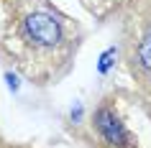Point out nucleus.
<instances>
[{
  "instance_id": "nucleus-1",
  "label": "nucleus",
  "mask_w": 151,
  "mask_h": 148,
  "mask_svg": "<svg viewBox=\"0 0 151 148\" xmlns=\"http://www.w3.org/2000/svg\"><path fill=\"white\" fill-rule=\"evenodd\" d=\"M23 39L33 49H56L64 41V31H62V23L51 13L33 10L23 21Z\"/></svg>"
},
{
  "instance_id": "nucleus-3",
  "label": "nucleus",
  "mask_w": 151,
  "mask_h": 148,
  "mask_svg": "<svg viewBox=\"0 0 151 148\" xmlns=\"http://www.w3.org/2000/svg\"><path fill=\"white\" fill-rule=\"evenodd\" d=\"M131 71L143 87H151V23L141 31L131 49Z\"/></svg>"
},
{
  "instance_id": "nucleus-2",
  "label": "nucleus",
  "mask_w": 151,
  "mask_h": 148,
  "mask_svg": "<svg viewBox=\"0 0 151 148\" xmlns=\"http://www.w3.org/2000/svg\"><path fill=\"white\" fill-rule=\"evenodd\" d=\"M92 123H95V130L100 133V138H103L108 146H113V148H128L131 143H133V138H131L126 123L120 120V115L108 105V102L95 110Z\"/></svg>"
}]
</instances>
